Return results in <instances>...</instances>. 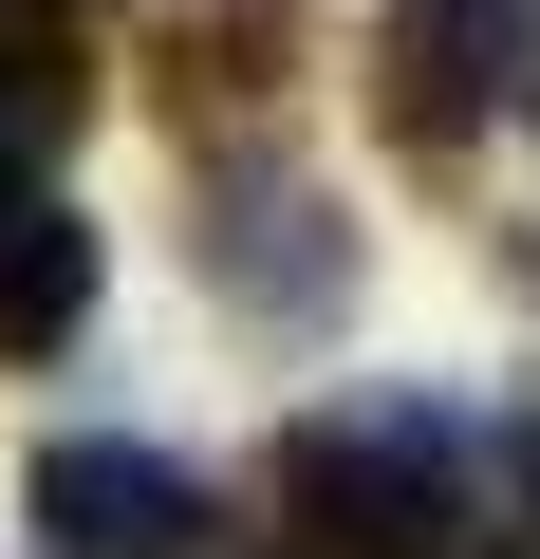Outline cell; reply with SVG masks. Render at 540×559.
I'll return each instance as SVG.
<instances>
[{"label": "cell", "mask_w": 540, "mask_h": 559, "mask_svg": "<svg viewBox=\"0 0 540 559\" xmlns=\"http://www.w3.org/2000/svg\"><path fill=\"white\" fill-rule=\"evenodd\" d=\"M280 503H299V540H336V559H447L466 448H447L429 392H355V411H299V429H280Z\"/></svg>", "instance_id": "6da1fadb"}, {"label": "cell", "mask_w": 540, "mask_h": 559, "mask_svg": "<svg viewBox=\"0 0 540 559\" xmlns=\"http://www.w3.org/2000/svg\"><path fill=\"white\" fill-rule=\"evenodd\" d=\"M521 94H540V0H392L373 20V131L392 150H466Z\"/></svg>", "instance_id": "7a4b0ae2"}, {"label": "cell", "mask_w": 540, "mask_h": 559, "mask_svg": "<svg viewBox=\"0 0 540 559\" xmlns=\"http://www.w3.org/2000/svg\"><path fill=\"white\" fill-rule=\"evenodd\" d=\"M187 261H205L224 318H280V336H336V318H355V224H336L299 168H224L205 224H187Z\"/></svg>", "instance_id": "3957f363"}, {"label": "cell", "mask_w": 540, "mask_h": 559, "mask_svg": "<svg viewBox=\"0 0 540 559\" xmlns=\"http://www.w3.org/2000/svg\"><path fill=\"white\" fill-rule=\"evenodd\" d=\"M38 540L57 559H205V485L131 429H57L38 448Z\"/></svg>", "instance_id": "277c9868"}, {"label": "cell", "mask_w": 540, "mask_h": 559, "mask_svg": "<svg viewBox=\"0 0 540 559\" xmlns=\"http://www.w3.org/2000/svg\"><path fill=\"white\" fill-rule=\"evenodd\" d=\"M94 318V224L57 187H0V355H57Z\"/></svg>", "instance_id": "5b68a950"}, {"label": "cell", "mask_w": 540, "mask_h": 559, "mask_svg": "<svg viewBox=\"0 0 540 559\" xmlns=\"http://www.w3.org/2000/svg\"><path fill=\"white\" fill-rule=\"evenodd\" d=\"M242 94H280V0H205L168 38V112H242Z\"/></svg>", "instance_id": "8992f818"}, {"label": "cell", "mask_w": 540, "mask_h": 559, "mask_svg": "<svg viewBox=\"0 0 540 559\" xmlns=\"http://www.w3.org/2000/svg\"><path fill=\"white\" fill-rule=\"evenodd\" d=\"M521 485H540V448H521Z\"/></svg>", "instance_id": "52a82bcc"}, {"label": "cell", "mask_w": 540, "mask_h": 559, "mask_svg": "<svg viewBox=\"0 0 540 559\" xmlns=\"http://www.w3.org/2000/svg\"><path fill=\"white\" fill-rule=\"evenodd\" d=\"M447 559H484V540H447Z\"/></svg>", "instance_id": "ba28073f"}, {"label": "cell", "mask_w": 540, "mask_h": 559, "mask_svg": "<svg viewBox=\"0 0 540 559\" xmlns=\"http://www.w3.org/2000/svg\"><path fill=\"white\" fill-rule=\"evenodd\" d=\"M261 559H280V540H261Z\"/></svg>", "instance_id": "9c48e42d"}, {"label": "cell", "mask_w": 540, "mask_h": 559, "mask_svg": "<svg viewBox=\"0 0 540 559\" xmlns=\"http://www.w3.org/2000/svg\"><path fill=\"white\" fill-rule=\"evenodd\" d=\"M0 187H20V168H0Z\"/></svg>", "instance_id": "30bf717a"}]
</instances>
